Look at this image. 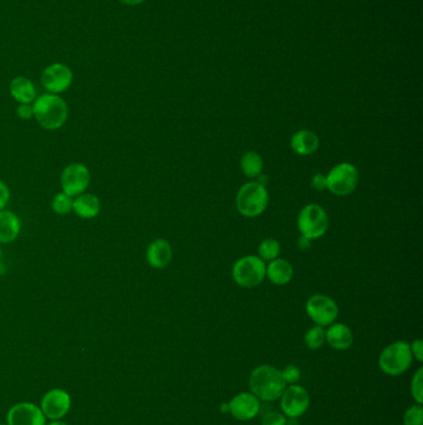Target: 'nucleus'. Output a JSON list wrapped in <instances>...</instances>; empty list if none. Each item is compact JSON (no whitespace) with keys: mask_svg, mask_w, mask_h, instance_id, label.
<instances>
[{"mask_svg":"<svg viewBox=\"0 0 423 425\" xmlns=\"http://www.w3.org/2000/svg\"><path fill=\"white\" fill-rule=\"evenodd\" d=\"M34 118L42 129L56 131L65 126L68 118V106L60 95L44 93L32 103Z\"/></svg>","mask_w":423,"mask_h":425,"instance_id":"obj_1","label":"nucleus"},{"mask_svg":"<svg viewBox=\"0 0 423 425\" xmlns=\"http://www.w3.org/2000/svg\"><path fill=\"white\" fill-rule=\"evenodd\" d=\"M249 385L251 393L263 402L280 400L287 387L282 371L270 364H263L254 369L250 374Z\"/></svg>","mask_w":423,"mask_h":425,"instance_id":"obj_2","label":"nucleus"},{"mask_svg":"<svg viewBox=\"0 0 423 425\" xmlns=\"http://www.w3.org/2000/svg\"><path fill=\"white\" fill-rule=\"evenodd\" d=\"M268 192L265 185L258 182H249L241 187L236 195V208L241 216L256 218L265 213L268 205Z\"/></svg>","mask_w":423,"mask_h":425,"instance_id":"obj_3","label":"nucleus"},{"mask_svg":"<svg viewBox=\"0 0 423 425\" xmlns=\"http://www.w3.org/2000/svg\"><path fill=\"white\" fill-rule=\"evenodd\" d=\"M413 357L410 344L405 341H398L388 344L379 357V367L388 375H401L412 364Z\"/></svg>","mask_w":423,"mask_h":425,"instance_id":"obj_4","label":"nucleus"},{"mask_svg":"<svg viewBox=\"0 0 423 425\" xmlns=\"http://www.w3.org/2000/svg\"><path fill=\"white\" fill-rule=\"evenodd\" d=\"M326 177V190L339 197L352 194L360 180L357 167L347 162L334 165Z\"/></svg>","mask_w":423,"mask_h":425,"instance_id":"obj_5","label":"nucleus"},{"mask_svg":"<svg viewBox=\"0 0 423 425\" xmlns=\"http://www.w3.org/2000/svg\"><path fill=\"white\" fill-rule=\"evenodd\" d=\"M298 231L308 239H319L326 234L329 226V218L321 205L308 204L299 211L297 221Z\"/></svg>","mask_w":423,"mask_h":425,"instance_id":"obj_6","label":"nucleus"},{"mask_svg":"<svg viewBox=\"0 0 423 425\" xmlns=\"http://www.w3.org/2000/svg\"><path fill=\"white\" fill-rule=\"evenodd\" d=\"M266 264L260 257L247 255L234 262L232 279L242 287L258 286L265 280Z\"/></svg>","mask_w":423,"mask_h":425,"instance_id":"obj_7","label":"nucleus"},{"mask_svg":"<svg viewBox=\"0 0 423 425\" xmlns=\"http://www.w3.org/2000/svg\"><path fill=\"white\" fill-rule=\"evenodd\" d=\"M73 82L71 67L64 62H54L44 69L41 74V86L47 93L60 95L66 93Z\"/></svg>","mask_w":423,"mask_h":425,"instance_id":"obj_8","label":"nucleus"},{"mask_svg":"<svg viewBox=\"0 0 423 425\" xmlns=\"http://www.w3.org/2000/svg\"><path fill=\"white\" fill-rule=\"evenodd\" d=\"M306 310L311 321L321 327L330 326L332 323L335 322L339 315L337 303L332 297L321 295V293L313 295L308 298Z\"/></svg>","mask_w":423,"mask_h":425,"instance_id":"obj_9","label":"nucleus"},{"mask_svg":"<svg viewBox=\"0 0 423 425\" xmlns=\"http://www.w3.org/2000/svg\"><path fill=\"white\" fill-rule=\"evenodd\" d=\"M61 188L64 193L70 197H78L86 192L91 183V172L85 164L71 163L62 170Z\"/></svg>","mask_w":423,"mask_h":425,"instance_id":"obj_10","label":"nucleus"},{"mask_svg":"<svg viewBox=\"0 0 423 425\" xmlns=\"http://www.w3.org/2000/svg\"><path fill=\"white\" fill-rule=\"evenodd\" d=\"M311 405V397L301 385H291L286 387L280 395V409L288 418L298 419L304 414Z\"/></svg>","mask_w":423,"mask_h":425,"instance_id":"obj_11","label":"nucleus"},{"mask_svg":"<svg viewBox=\"0 0 423 425\" xmlns=\"http://www.w3.org/2000/svg\"><path fill=\"white\" fill-rule=\"evenodd\" d=\"M71 407V398L62 390H49L41 400V410L52 420L61 419L68 413Z\"/></svg>","mask_w":423,"mask_h":425,"instance_id":"obj_12","label":"nucleus"},{"mask_svg":"<svg viewBox=\"0 0 423 425\" xmlns=\"http://www.w3.org/2000/svg\"><path fill=\"white\" fill-rule=\"evenodd\" d=\"M260 410V400L252 393H240L230 400L229 413L241 421L254 419Z\"/></svg>","mask_w":423,"mask_h":425,"instance_id":"obj_13","label":"nucleus"},{"mask_svg":"<svg viewBox=\"0 0 423 425\" xmlns=\"http://www.w3.org/2000/svg\"><path fill=\"white\" fill-rule=\"evenodd\" d=\"M45 415L32 403H19L8 413V425H45Z\"/></svg>","mask_w":423,"mask_h":425,"instance_id":"obj_14","label":"nucleus"},{"mask_svg":"<svg viewBox=\"0 0 423 425\" xmlns=\"http://www.w3.org/2000/svg\"><path fill=\"white\" fill-rule=\"evenodd\" d=\"M147 262L153 269H164L168 267L173 259V249L165 239H155L149 244L147 252Z\"/></svg>","mask_w":423,"mask_h":425,"instance_id":"obj_15","label":"nucleus"},{"mask_svg":"<svg viewBox=\"0 0 423 425\" xmlns=\"http://www.w3.org/2000/svg\"><path fill=\"white\" fill-rule=\"evenodd\" d=\"M326 342H328L332 349L345 351L352 347L354 334L347 325L332 323L326 331Z\"/></svg>","mask_w":423,"mask_h":425,"instance_id":"obj_16","label":"nucleus"},{"mask_svg":"<svg viewBox=\"0 0 423 425\" xmlns=\"http://www.w3.org/2000/svg\"><path fill=\"white\" fill-rule=\"evenodd\" d=\"M21 231L19 216L11 210H0V244H11Z\"/></svg>","mask_w":423,"mask_h":425,"instance_id":"obj_17","label":"nucleus"},{"mask_svg":"<svg viewBox=\"0 0 423 425\" xmlns=\"http://www.w3.org/2000/svg\"><path fill=\"white\" fill-rule=\"evenodd\" d=\"M11 98L18 103H34L37 98L35 83L25 76H16L9 86Z\"/></svg>","mask_w":423,"mask_h":425,"instance_id":"obj_18","label":"nucleus"},{"mask_svg":"<svg viewBox=\"0 0 423 425\" xmlns=\"http://www.w3.org/2000/svg\"><path fill=\"white\" fill-rule=\"evenodd\" d=\"M294 275V270L291 262L285 259H275L266 265V277H268L272 284L283 286L291 282Z\"/></svg>","mask_w":423,"mask_h":425,"instance_id":"obj_19","label":"nucleus"},{"mask_svg":"<svg viewBox=\"0 0 423 425\" xmlns=\"http://www.w3.org/2000/svg\"><path fill=\"white\" fill-rule=\"evenodd\" d=\"M101 200L92 193H82L73 200L72 210L81 219H93L101 213Z\"/></svg>","mask_w":423,"mask_h":425,"instance_id":"obj_20","label":"nucleus"},{"mask_svg":"<svg viewBox=\"0 0 423 425\" xmlns=\"http://www.w3.org/2000/svg\"><path fill=\"white\" fill-rule=\"evenodd\" d=\"M291 147L299 156H311L319 149V139L309 129H301L292 136Z\"/></svg>","mask_w":423,"mask_h":425,"instance_id":"obj_21","label":"nucleus"},{"mask_svg":"<svg viewBox=\"0 0 423 425\" xmlns=\"http://www.w3.org/2000/svg\"><path fill=\"white\" fill-rule=\"evenodd\" d=\"M241 170L249 178H257L263 170V159L255 151L246 152L241 158Z\"/></svg>","mask_w":423,"mask_h":425,"instance_id":"obj_22","label":"nucleus"},{"mask_svg":"<svg viewBox=\"0 0 423 425\" xmlns=\"http://www.w3.org/2000/svg\"><path fill=\"white\" fill-rule=\"evenodd\" d=\"M280 245L275 239H265L258 246V254L263 262H272L278 257Z\"/></svg>","mask_w":423,"mask_h":425,"instance_id":"obj_23","label":"nucleus"},{"mask_svg":"<svg viewBox=\"0 0 423 425\" xmlns=\"http://www.w3.org/2000/svg\"><path fill=\"white\" fill-rule=\"evenodd\" d=\"M72 206H73L72 197L64 193V192L57 193L52 202V210L57 216H67L71 211Z\"/></svg>","mask_w":423,"mask_h":425,"instance_id":"obj_24","label":"nucleus"},{"mask_svg":"<svg viewBox=\"0 0 423 425\" xmlns=\"http://www.w3.org/2000/svg\"><path fill=\"white\" fill-rule=\"evenodd\" d=\"M304 342H306L308 349H319L323 347L326 342V330L321 326H314L311 330H308L304 336Z\"/></svg>","mask_w":423,"mask_h":425,"instance_id":"obj_25","label":"nucleus"},{"mask_svg":"<svg viewBox=\"0 0 423 425\" xmlns=\"http://www.w3.org/2000/svg\"><path fill=\"white\" fill-rule=\"evenodd\" d=\"M411 395L417 404L423 403V368H418L411 382Z\"/></svg>","mask_w":423,"mask_h":425,"instance_id":"obj_26","label":"nucleus"},{"mask_svg":"<svg viewBox=\"0 0 423 425\" xmlns=\"http://www.w3.org/2000/svg\"><path fill=\"white\" fill-rule=\"evenodd\" d=\"M403 425H423L422 404L412 405L403 415Z\"/></svg>","mask_w":423,"mask_h":425,"instance_id":"obj_27","label":"nucleus"},{"mask_svg":"<svg viewBox=\"0 0 423 425\" xmlns=\"http://www.w3.org/2000/svg\"><path fill=\"white\" fill-rule=\"evenodd\" d=\"M262 425H287L286 417L278 412H268L262 417Z\"/></svg>","mask_w":423,"mask_h":425,"instance_id":"obj_28","label":"nucleus"},{"mask_svg":"<svg viewBox=\"0 0 423 425\" xmlns=\"http://www.w3.org/2000/svg\"><path fill=\"white\" fill-rule=\"evenodd\" d=\"M282 375H283V379H285V382L287 383H290V385H296L297 382L301 379V371L296 366H287L285 371H282Z\"/></svg>","mask_w":423,"mask_h":425,"instance_id":"obj_29","label":"nucleus"},{"mask_svg":"<svg viewBox=\"0 0 423 425\" xmlns=\"http://www.w3.org/2000/svg\"><path fill=\"white\" fill-rule=\"evenodd\" d=\"M11 193L9 187L0 180V210H4L11 202Z\"/></svg>","mask_w":423,"mask_h":425,"instance_id":"obj_30","label":"nucleus"},{"mask_svg":"<svg viewBox=\"0 0 423 425\" xmlns=\"http://www.w3.org/2000/svg\"><path fill=\"white\" fill-rule=\"evenodd\" d=\"M16 115L21 120H30L34 117L32 103H19V106L16 107Z\"/></svg>","mask_w":423,"mask_h":425,"instance_id":"obj_31","label":"nucleus"},{"mask_svg":"<svg viewBox=\"0 0 423 425\" xmlns=\"http://www.w3.org/2000/svg\"><path fill=\"white\" fill-rule=\"evenodd\" d=\"M410 349H411V354L412 357L417 359L418 362H422L423 361V342L422 339H415L412 344H410Z\"/></svg>","mask_w":423,"mask_h":425,"instance_id":"obj_32","label":"nucleus"},{"mask_svg":"<svg viewBox=\"0 0 423 425\" xmlns=\"http://www.w3.org/2000/svg\"><path fill=\"white\" fill-rule=\"evenodd\" d=\"M311 185L314 190H319V192L326 190V175H323L321 173H316V175L311 178Z\"/></svg>","mask_w":423,"mask_h":425,"instance_id":"obj_33","label":"nucleus"},{"mask_svg":"<svg viewBox=\"0 0 423 425\" xmlns=\"http://www.w3.org/2000/svg\"><path fill=\"white\" fill-rule=\"evenodd\" d=\"M298 248L302 251H306L311 248V239H308L306 236H301L299 240H298Z\"/></svg>","mask_w":423,"mask_h":425,"instance_id":"obj_34","label":"nucleus"},{"mask_svg":"<svg viewBox=\"0 0 423 425\" xmlns=\"http://www.w3.org/2000/svg\"><path fill=\"white\" fill-rule=\"evenodd\" d=\"M118 1H119V3H122V4H124V6H139V4L144 3L145 0H118Z\"/></svg>","mask_w":423,"mask_h":425,"instance_id":"obj_35","label":"nucleus"},{"mask_svg":"<svg viewBox=\"0 0 423 425\" xmlns=\"http://www.w3.org/2000/svg\"><path fill=\"white\" fill-rule=\"evenodd\" d=\"M49 425H67L66 423H64V421H60V420H55V421H52Z\"/></svg>","mask_w":423,"mask_h":425,"instance_id":"obj_36","label":"nucleus"},{"mask_svg":"<svg viewBox=\"0 0 423 425\" xmlns=\"http://www.w3.org/2000/svg\"><path fill=\"white\" fill-rule=\"evenodd\" d=\"M0 262H1V249H0Z\"/></svg>","mask_w":423,"mask_h":425,"instance_id":"obj_37","label":"nucleus"},{"mask_svg":"<svg viewBox=\"0 0 423 425\" xmlns=\"http://www.w3.org/2000/svg\"><path fill=\"white\" fill-rule=\"evenodd\" d=\"M0 425H4V424H0Z\"/></svg>","mask_w":423,"mask_h":425,"instance_id":"obj_38","label":"nucleus"}]
</instances>
